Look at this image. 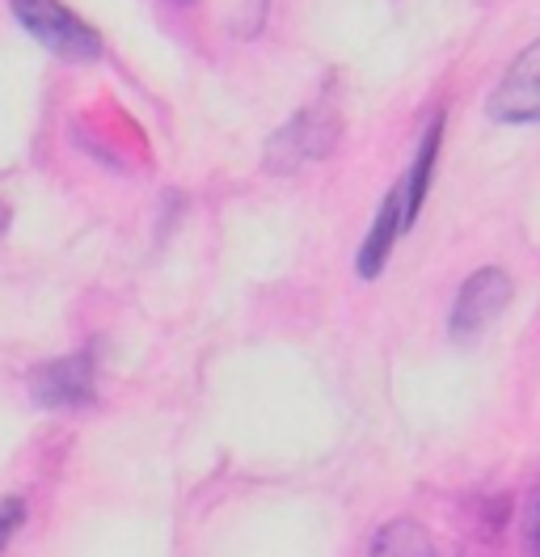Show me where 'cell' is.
<instances>
[{
  "label": "cell",
  "instance_id": "52a82bcc",
  "mask_svg": "<svg viewBox=\"0 0 540 557\" xmlns=\"http://www.w3.org/2000/svg\"><path fill=\"white\" fill-rule=\"evenodd\" d=\"M439 144H443V114H439V119H431L427 136L418 139V157H414L409 174L402 177V215H405V228H414L418 211H422V203H427V190H431V174H435Z\"/></svg>",
  "mask_w": 540,
  "mask_h": 557
},
{
  "label": "cell",
  "instance_id": "8fae6325",
  "mask_svg": "<svg viewBox=\"0 0 540 557\" xmlns=\"http://www.w3.org/2000/svg\"><path fill=\"white\" fill-rule=\"evenodd\" d=\"M9 220H13V211H9V203H0V237H4V228H9Z\"/></svg>",
  "mask_w": 540,
  "mask_h": 557
},
{
  "label": "cell",
  "instance_id": "277c9868",
  "mask_svg": "<svg viewBox=\"0 0 540 557\" xmlns=\"http://www.w3.org/2000/svg\"><path fill=\"white\" fill-rule=\"evenodd\" d=\"M511 275L499 267H486L477 275L465 278V287L456 292V305H452V343H477L494 321L511 305Z\"/></svg>",
  "mask_w": 540,
  "mask_h": 557
},
{
  "label": "cell",
  "instance_id": "30bf717a",
  "mask_svg": "<svg viewBox=\"0 0 540 557\" xmlns=\"http://www.w3.org/2000/svg\"><path fill=\"white\" fill-rule=\"evenodd\" d=\"M524 557H537V516H540V494L532 490L528 503H524Z\"/></svg>",
  "mask_w": 540,
  "mask_h": 557
},
{
  "label": "cell",
  "instance_id": "8992f818",
  "mask_svg": "<svg viewBox=\"0 0 540 557\" xmlns=\"http://www.w3.org/2000/svg\"><path fill=\"white\" fill-rule=\"evenodd\" d=\"M405 228V215H402V182L384 195V203L376 211V220H371L368 237L359 245V258H355V267H359V275L364 278H376L384 271V262H389V249L397 242V233Z\"/></svg>",
  "mask_w": 540,
  "mask_h": 557
},
{
  "label": "cell",
  "instance_id": "7c38bea8",
  "mask_svg": "<svg viewBox=\"0 0 540 557\" xmlns=\"http://www.w3.org/2000/svg\"><path fill=\"white\" fill-rule=\"evenodd\" d=\"M182 4H191V0H182Z\"/></svg>",
  "mask_w": 540,
  "mask_h": 557
},
{
  "label": "cell",
  "instance_id": "3957f363",
  "mask_svg": "<svg viewBox=\"0 0 540 557\" xmlns=\"http://www.w3.org/2000/svg\"><path fill=\"white\" fill-rule=\"evenodd\" d=\"M338 139V114L330 106H308L300 110L279 136L267 144V170L274 174H292L308 161L326 157Z\"/></svg>",
  "mask_w": 540,
  "mask_h": 557
},
{
  "label": "cell",
  "instance_id": "6da1fadb",
  "mask_svg": "<svg viewBox=\"0 0 540 557\" xmlns=\"http://www.w3.org/2000/svg\"><path fill=\"white\" fill-rule=\"evenodd\" d=\"M9 9L22 22V30L34 35V42H42L51 55L76 64L101 55V35L60 0H9Z\"/></svg>",
  "mask_w": 540,
  "mask_h": 557
},
{
  "label": "cell",
  "instance_id": "5b68a950",
  "mask_svg": "<svg viewBox=\"0 0 540 557\" xmlns=\"http://www.w3.org/2000/svg\"><path fill=\"white\" fill-rule=\"evenodd\" d=\"M486 114L494 123H537L540 119V42H528L494 85Z\"/></svg>",
  "mask_w": 540,
  "mask_h": 557
},
{
  "label": "cell",
  "instance_id": "ba28073f",
  "mask_svg": "<svg viewBox=\"0 0 540 557\" xmlns=\"http://www.w3.org/2000/svg\"><path fill=\"white\" fill-rule=\"evenodd\" d=\"M368 557H435V549H431V536L422 532V523L393 520L371 536Z\"/></svg>",
  "mask_w": 540,
  "mask_h": 557
},
{
  "label": "cell",
  "instance_id": "9c48e42d",
  "mask_svg": "<svg viewBox=\"0 0 540 557\" xmlns=\"http://www.w3.org/2000/svg\"><path fill=\"white\" fill-rule=\"evenodd\" d=\"M26 523V503L22 498H0V554L13 541V532Z\"/></svg>",
  "mask_w": 540,
  "mask_h": 557
},
{
  "label": "cell",
  "instance_id": "7a4b0ae2",
  "mask_svg": "<svg viewBox=\"0 0 540 557\" xmlns=\"http://www.w3.org/2000/svg\"><path fill=\"white\" fill-rule=\"evenodd\" d=\"M30 397L42 410H81L94 406L98 397V368H94V350H76L64 359H47L30 368Z\"/></svg>",
  "mask_w": 540,
  "mask_h": 557
}]
</instances>
